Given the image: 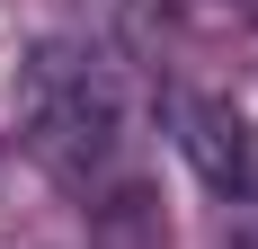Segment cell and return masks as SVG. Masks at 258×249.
Listing matches in <instances>:
<instances>
[{
    "label": "cell",
    "instance_id": "2",
    "mask_svg": "<svg viewBox=\"0 0 258 249\" xmlns=\"http://www.w3.org/2000/svg\"><path fill=\"white\" fill-rule=\"evenodd\" d=\"M160 116H169V143H178L187 169L205 178L214 196H240V169H249V134H258V125H240L232 107L205 98V89H169Z\"/></svg>",
    "mask_w": 258,
    "mask_h": 249
},
{
    "label": "cell",
    "instance_id": "1",
    "mask_svg": "<svg viewBox=\"0 0 258 249\" xmlns=\"http://www.w3.org/2000/svg\"><path fill=\"white\" fill-rule=\"evenodd\" d=\"M27 143L45 151L53 169L98 196L107 169L125 160V80L107 53H80V45H36L27 53Z\"/></svg>",
    "mask_w": 258,
    "mask_h": 249
}]
</instances>
